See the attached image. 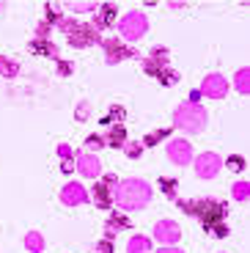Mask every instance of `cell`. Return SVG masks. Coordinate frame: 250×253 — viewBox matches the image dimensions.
Instances as JSON below:
<instances>
[{
  "label": "cell",
  "instance_id": "cell-1",
  "mask_svg": "<svg viewBox=\"0 0 250 253\" xmlns=\"http://www.w3.org/2000/svg\"><path fill=\"white\" fill-rule=\"evenodd\" d=\"M181 204V201H179ZM181 207L187 209L190 215H195L204 228H209L214 237H225L228 234V226H223V215H225V207L220 201H212V198H195V201H184Z\"/></svg>",
  "mask_w": 250,
  "mask_h": 253
},
{
  "label": "cell",
  "instance_id": "cell-2",
  "mask_svg": "<svg viewBox=\"0 0 250 253\" xmlns=\"http://www.w3.org/2000/svg\"><path fill=\"white\" fill-rule=\"evenodd\" d=\"M113 201L119 204L121 209L132 212V209H143L151 201V187L143 179H124V182L116 187V198Z\"/></svg>",
  "mask_w": 250,
  "mask_h": 253
},
{
  "label": "cell",
  "instance_id": "cell-3",
  "mask_svg": "<svg viewBox=\"0 0 250 253\" xmlns=\"http://www.w3.org/2000/svg\"><path fill=\"white\" fill-rule=\"evenodd\" d=\"M207 110L201 108L198 102H187V105H181L179 110H176V116H173V124L179 126L181 132H190V135H195V132H204V126H207Z\"/></svg>",
  "mask_w": 250,
  "mask_h": 253
},
{
  "label": "cell",
  "instance_id": "cell-4",
  "mask_svg": "<svg viewBox=\"0 0 250 253\" xmlns=\"http://www.w3.org/2000/svg\"><path fill=\"white\" fill-rule=\"evenodd\" d=\"M58 25L66 31V39H69L72 47H88L94 42H102L96 25H80V22H69V19H61Z\"/></svg>",
  "mask_w": 250,
  "mask_h": 253
},
{
  "label": "cell",
  "instance_id": "cell-5",
  "mask_svg": "<svg viewBox=\"0 0 250 253\" xmlns=\"http://www.w3.org/2000/svg\"><path fill=\"white\" fill-rule=\"evenodd\" d=\"M146 31H149V19H146L143 11H129L119 22V33L126 42H140L146 36Z\"/></svg>",
  "mask_w": 250,
  "mask_h": 253
},
{
  "label": "cell",
  "instance_id": "cell-6",
  "mask_svg": "<svg viewBox=\"0 0 250 253\" xmlns=\"http://www.w3.org/2000/svg\"><path fill=\"white\" fill-rule=\"evenodd\" d=\"M116 187H119V182H116V176H105L99 184H94V204L99 209H110L113 198H116Z\"/></svg>",
  "mask_w": 250,
  "mask_h": 253
},
{
  "label": "cell",
  "instance_id": "cell-7",
  "mask_svg": "<svg viewBox=\"0 0 250 253\" xmlns=\"http://www.w3.org/2000/svg\"><path fill=\"white\" fill-rule=\"evenodd\" d=\"M220 168H223V160L212 152L201 154V157L195 160V173H198L201 179H214L220 173Z\"/></svg>",
  "mask_w": 250,
  "mask_h": 253
},
{
  "label": "cell",
  "instance_id": "cell-8",
  "mask_svg": "<svg viewBox=\"0 0 250 253\" xmlns=\"http://www.w3.org/2000/svg\"><path fill=\"white\" fill-rule=\"evenodd\" d=\"M201 94L209 96V99H225L228 83H225L223 75H209V77H204V83H201Z\"/></svg>",
  "mask_w": 250,
  "mask_h": 253
},
{
  "label": "cell",
  "instance_id": "cell-9",
  "mask_svg": "<svg viewBox=\"0 0 250 253\" xmlns=\"http://www.w3.org/2000/svg\"><path fill=\"white\" fill-rule=\"evenodd\" d=\"M168 157H170V163H176V165H187L190 160H193V146L184 138H173L168 143Z\"/></svg>",
  "mask_w": 250,
  "mask_h": 253
},
{
  "label": "cell",
  "instance_id": "cell-10",
  "mask_svg": "<svg viewBox=\"0 0 250 253\" xmlns=\"http://www.w3.org/2000/svg\"><path fill=\"white\" fill-rule=\"evenodd\" d=\"M154 237H157V242H163V245H173V242H179L181 228H179V223H173V220H160L154 226Z\"/></svg>",
  "mask_w": 250,
  "mask_h": 253
},
{
  "label": "cell",
  "instance_id": "cell-11",
  "mask_svg": "<svg viewBox=\"0 0 250 253\" xmlns=\"http://www.w3.org/2000/svg\"><path fill=\"white\" fill-rule=\"evenodd\" d=\"M77 171H80L83 176H88V179H96L102 173V163L96 160V154L83 152V154H77Z\"/></svg>",
  "mask_w": 250,
  "mask_h": 253
},
{
  "label": "cell",
  "instance_id": "cell-12",
  "mask_svg": "<svg viewBox=\"0 0 250 253\" xmlns=\"http://www.w3.org/2000/svg\"><path fill=\"white\" fill-rule=\"evenodd\" d=\"M61 201L69 204V207H77V204H85L88 201V193H85V187H83V184L69 182L66 187L61 190Z\"/></svg>",
  "mask_w": 250,
  "mask_h": 253
},
{
  "label": "cell",
  "instance_id": "cell-13",
  "mask_svg": "<svg viewBox=\"0 0 250 253\" xmlns=\"http://www.w3.org/2000/svg\"><path fill=\"white\" fill-rule=\"evenodd\" d=\"M168 66V55H165V50H154L149 58H146V63H143V69L149 72V75H157L160 77V72Z\"/></svg>",
  "mask_w": 250,
  "mask_h": 253
},
{
  "label": "cell",
  "instance_id": "cell-14",
  "mask_svg": "<svg viewBox=\"0 0 250 253\" xmlns=\"http://www.w3.org/2000/svg\"><path fill=\"white\" fill-rule=\"evenodd\" d=\"M105 52H107V63H116V61H124V58L132 55V50L121 47L119 42H105Z\"/></svg>",
  "mask_w": 250,
  "mask_h": 253
},
{
  "label": "cell",
  "instance_id": "cell-15",
  "mask_svg": "<svg viewBox=\"0 0 250 253\" xmlns=\"http://www.w3.org/2000/svg\"><path fill=\"white\" fill-rule=\"evenodd\" d=\"M31 52H42V55H50V58H58V50L52 42H44V39H36L31 42Z\"/></svg>",
  "mask_w": 250,
  "mask_h": 253
},
{
  "label": "cell",
  "instance_id": "cell-16",
  "mask_svg": "<svg viewBox=\"0 0 250 253\" xmlns=\"http://www.w3.org/2000/svg\"><path fill=\"white\" fill-rule=\"evenodd\" d=\"M25 245H28V251H31V253H42L44 251V237L39 234V231H28Z\"/></svg>",
  "mask_w": 250,
  "mask_h": 253
},
{
  "label": "cell",
  "instance_id": "cell-17",
  "mask_svg": "<svg viewBox=\"0 0 250 253\" xmlns=\"http://www.w3.org/2000/svg\"><path fill=\"white\" fill-rule=\"evenodd\" d=\"M126 251H129V253H149L151 245H149V240H146V237H132L129 245H126Z\"/></svg>",
  "mask_w": 250,
  "mask_h": 253
},
{
  "label": "cell",
  "instance_id": "cell-18",
  "mask_svg": "<svg viewBox=\"0 0 250 253\" xmlns=\"http://www.w3.org/2000/svg\"><path fill=\"white\" fill-rule=\"evenodd\" d=\"M0 72H3V75L6 77H17V72H19V66L14 61H8L6 55H0Z\"/></svg>",
  "mask_w": 250,
  "mask_h": 253
},
{
  "label": "cell",
  "instance_id": "cell-19",
  "mask_svg": "<svg viewBox=\"0 0 250 253\" xmlns=\"http://www.w3.org/2000/svg\"><path fill=\"white\" fill-rule=\"evenodd\" d=\"M237 88L242 91V94L250 91V69H239L237 72Z\"/></svg>",
  "mask_w": 250,
  "mask_h": 253
},
{
  "label": "cell",
  "instance_id": "cell-20",
  "mask_svg": "<svg viewBox=\"0 0 250 253\" xmlns=\"http://www.w3.org/2000/svg\"><path fill=\"white\" fill-rule=\"evenodd\" d=\"M124 140H126L124 126H121V124H116V126L110 129V146H124Z\"/></svg>",
  "mask_w": 250,
  "mask_h": 253
},
{
  "label": "cell",
  "instance_id": "cell-21",
  "mask_svg": "<svg viewBox=\"0 0 250 253\" xmlns=\"http://www.w3.org/2000/svg\"><path fill=\"white\" fill-rule=\"evenodd\" d=\"M126 226H129L126 217H110V220H107V237H113L119 228H126Z\"/></svg>",
  "mask_w": 250,
  "mask_h": 253
},
{
  "label": "cell",
  "instance_id": "cell-22",
  "mask_svg": "<svg viewBox=\"0 0 250 253\" xmlns=\"http://www.w3.org/2000/svg\"><path fill=\"white\" fill-rule=\"evenodd\" d=\"M248 196H250V184L248 182L234 184V198H237V201H248Z\"/></svg>",
  "mask_w": 250,
  "mask_h": 253
},
{
  "label": "cell",
  "instance_id": "cell-23",
  "mask_svg": "<svg viewBox=\"0 0 250 253\" xmlns=\"http://www.w3.org/2000/svg\"><path fill=\"white\" fill-rule=\"evenodd\" d=\"M113 11H116L113 6H102V11H99V22H96V28H99V25H110V22H113Z\"/></svg>",
  "mask_w": 250,
  "mask_h": 253
},
{
  "label": "cell",
  "instance_id": "cell-24",
  "mask_svg": "<svg viewBox=\"0 0 250 253\" xmlns=\"http://www.w3.org/2000/svg\"><path fill=\"white\" fill-rule=\"evenodd\" d=\"M121 149H124V152H126V157H132V160L143 154V146H140V143H124Z\"/></svg>",
  "mask_w": 250,
  "mask_h": 253
},
{
  "label": "cell",
  "instance_id": "cell-25",
  "mask_svg": "<svg viewBox=\"0 0 250 253\" xmlns=\"http://www.w3.org/2000/svg\"><path fill=\"white\" fill-rule=\"evenodd\" d=\"M85 146H88V149H94V152H96V149H102V146H105V140H102L99 135H91V138L85 140Z\"/></svg>",
  "mask_w": 250,
  "mask_h": 253
},
{
  "label": "cell",
  "instance_id": "cell-26",
  "mask_svg": "<svg viewBox=\"0 0 250 253\" xmlns=\"http://www.w3.org/2000/svg\"><path fill=\"white\" fill-rule=\"evenodd\" d=\"M72 11H96L94 3H72Z\"/></svg>",
  "mask_w": 250,
  "mask_h": 253
},
{
  "label": "cell",
  "instance_id": "cell-27",
  "mask_svg": "<svg viewBox=\"0 0 250 253\" xmlns=\"http://www.w3.org/2000/svg\"><path fill=\"white\" fill-rule=\"evenodd\" d=\"M228 165H231L234 171H242V168H245V160H242V157H239V154H234V157H231V160H228Z\"/></svg>",
  "mask_w": 250,
  "mask_h": 253
},
{
  "label": "cell",
  "instance_id": "cell-28",
  "mask_svg": "<svg viewBox=\"0 0 250 253\" xmlns=\"http://www.w3.org/2000/svg\"><path fill=\"white\" fill-rule=\"evenodd\" d=\"M160 138H165V129H160V132H151L149 138L143 140V143H146V146H151V143H154V140H160Z\"/></svg>",
  "mask_w": 250,
  "mask_h": 253
},
{
  "label": "cell",
  "instance_id": "cell-29",
  "mask_svg": "<svg viewBox=\"0 0 250 253\" xmlns=\"http://www.w3.org/2000/svg\"><path fill=\"white\" fill-rule=\"evenodd\" d=\"M160 77H163V83H165V85H173V83H176V75H173V72H163Z\"/></svg>",
  "mask_w": 250,
  "mask_h": 253
},
{
  "label": "cell",
  "instance_id": "cell-30",
  "mask_svg": "<svg viewBox=\"0 0 250 253\" xmlns=\"http://www.w3.org/2000/svg\"><path fill=\"white\" fill-rule=\"evenodd\" d=\"M163 184H165V193H168V196H173V187H176V182H173V179H163Z\"/></svg>",
  "mask_w": 250,
  "mask_h": 253
},
{
  "label": "cell",
  "instance_id": "cell-31",
  "mask_svg": "<svg viewBox=\"0 0 250 253\" xmlns=\"http://www.w3.org/2000/svg\"><path fill=\"white\" fill-rule=\"evenodd\" d=\"M58 72H61V75H69V72H72V63L61 61V63H58Z\"/></svg>",
  "mask_w": 250,
  "mask_h": 253
},
{
  "label": "cell",
  "instance_id": "cell-32",
  "mask_svg": "<svg viewBox=\"0 0 250 253\" xmlns=\"http://www.w3.org/2000/svg\"><path fill=\"white\" fill-rule=\"evenodd\" d=\"M58 154H61V157H69L72 149H69V146H58Z\"/></svg>",
  "mask_w": 250,
  "mask_h": 253
},
{
  "label": "cell",
  "instance_id": "cell-33",
  "mask_svg": "<svg viewBox=\"0 0 250 253\" xmlns=\"http://www.w3.org/2000/svg\"><path fill=\"white\" fill-rule=\"evenodd\" d=\"M157 253H181V251H179V248H160Z\"/></svg>",
  "mask_w": 250,
  "mask_h": 253
},
{
  "label": "cell",
  "instance_id": "cell-34",
  "mask_svg": "<svg viewBox=\"0 0 250 253\" xmlns=\"http://www.w3.org/2000/svg\"><path fill=\"white\" fill-rule=\"evenodd\" d=\"M0 8H3V3H0Z\"/></svg>",
  "mask_w": 250,
  "mask_h": 253
}]
</instances>
